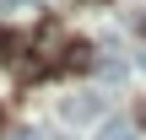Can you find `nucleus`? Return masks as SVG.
<instances>
[{"instance_id": "obj_1", "label": "nucleus", "mask_w": 146, "mask_h": 140, "mask_svg": "<svg viewBox=\"0 0 146 140\" xmlns=\"http://www.w3.org/2000/svg\"><path fill=\"white\" fill-rule=\"evenodd\" d=\"M60 113H65V124H92V119L103 113V97H92V92H87V97H65Z\"/></svg>"}, {"instance_id": "obj_2", "label": "nucleus", "mask_w": 146, "mask_h": 140, "mask_svg": "<svg viewBox=\"0 0 146 140\" xmlns=\"http://www.w3.org/2000/svg\"><path fill=\"white\" fill-rule=\"evenodd\" d=\"M98 140H135V124H125V119H108V124L98 129Z\"/></svg>"}, {"instance_id": "obj_3", "label": "nucleus", "mask_w": 146, "mask_h": 140, "mask_svg": "<svg viewBox=\"0 0 146 140\" xmlns=\"http://www.w3.org/2000/svg\"><path fill=\"white\" fill-rule=\"evenodd\" d=\"M141 32H146V16H141Z\"/></svg>"}]
</instances>
